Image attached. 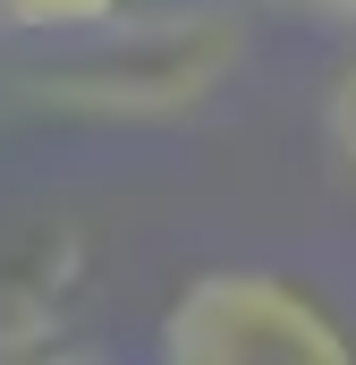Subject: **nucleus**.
<instances>
[{"instance_id":"nucleus-4","label":"nucleus","mask_w":356,"mask_h":365,"mask_svg":"<svg viewBox=\"0 0 356 365\" xmlns=\"http://www.w3.org/2000/svg\"><path fill=\"white\" fill-rule=\"evenodd\" d=\"M323 136H331L340 170L356 179V60H340V77L323 86Z\"/></svg>"},{"instance_id":"nucleus-3","label":"nucleus","mask_w":356,"mask_h":365,"mask_svg":"<svg viewBox=\"0 0 356 365\" xmlns=\"http://www.w3.org/2000/svg\"><path fill=\"white\" fill-rule=\"evenodd\" d=\"M119 9H136V0H0V26L9 34H85L102 17H119Z\"/></svg>"},{"instance_id":"nucleus-2","label":"nucleus","mask_w":356,"mask_h":365,"mask_svg":"<svg viewBox=\"0 0 356 365\" xmlns=\"http://www.w3.org/2000/svg\"><path fill=\"white\" fill-rule=\"evenodd\" d=\"M170 365H348L356 340L348 323L305 297L297 280L229 264V272H195L162 306V340Z\"/></svg>"},{"instance_id":"nucleus-1","label":"nucleus","mask_w":356,"mask_h":365,"mask_svg":"<svg viewBox=\"0 0 356 365\" xmlns=\"http://www.w3.org/2000/svg\"><path fill=\"white\" fill-rule=\"evenodd\" d=\"M77 43L68 60H51L43 77H26V102L51 110V119H85V128H162L204 110L212 93L238 77L246 60V34L229 9H162V17H102L85 34H60Z\"/></svg>"},{"instance_id":"nucleus-5","label":"nucleus","mask_w":356,"mask_h":365,"mask_svg":"<svg viewBox=\"0 0 356 365\" xmlns=\"http://www.w3.org/2000/svg\"><path fill=\"white\" fill-rule=\"evenodd\" d=\"M255 9H288V17H323V26H356V0H255Z\"/></svg>"}]
</instances>
